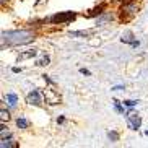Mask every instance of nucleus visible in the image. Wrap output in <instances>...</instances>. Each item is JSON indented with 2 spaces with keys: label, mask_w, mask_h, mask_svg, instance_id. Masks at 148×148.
<instances>
[{
  "label": "nucleus",
  "mask_w": 148,
  "mask_h": 148,
  "mask_svg": "<svg viewBox=\"0 0 148 148\" xmlns=\"http://www.w3.org/2000/svg\"><path fill=\"white\" fill-rule=\"evenodd\" d=\"M34 39V34L28 29L21 31H3L2 33V44L7 42V46H18V44H26Z\"/></svg>",
  "instance_id": "obj_1"
},
{
  "label": "nucleus",
  "mask_w": 148,
  "mask_h": 148,
  "mask_svg": "<svg viewBox=\"0 0 148 148\" xmlns=\"http://www.w3.org/2000/svg\"><path fill=\"white\" fill-rule=\"evenodd\" d=\"M75 18V13L73 12H65V13H57L51 18V21L52 23H67L70 20H73Z\"/></svg>",
  "instance_id": "obj_2"
},
{
  "label": "nucleus",
  "mask_w": 148,
  "mask_h": 148,
  "mask_svg": "<svg viewBox=\"0 0 148 148\" xmlns=\"http://www.w3.org/2000/svg\"><path fill=\"white\" fill-rule=\"evenodd\" d=\"M127 122H129V127L130 129H134V130H137L140 127V124H142V119H140V116H137V114H129L127 116Z\"/></svg>",
  "instance_id": "obj_3"
},
{
  "label": "nucleus",
  "mask_w": 148,
  "mask_h": 148,
  "mask_svg": "<svg viewBox=\"0 0 148 148\" xmlns=\"http://www.w3.org/2000/svg\"><path fill=\"white\" fill-rule=\"evenodd\" d=\"M26 101L29 103V104L39 106V104H41V96H39V93L36 91V90H33V91H31L29 95L26 96Z\"/></svg>",
  "instance_id": "obj_4"
},
{
  "label": "nucleus",
  "mask_w": 148,
  "mask_h": 148,
  "mask_svg": "<svg viewBox=\"0 0 148 148\" xmlns=\"http://www.w3.org/2000/svg\"><path fill=\"white\" fill-rule=\"evenodd\" d=\"M7 101H8V104L13 108V106H16V103H18V96L13 95V93H8V95H7Z\"/></svg>",
  "instance_id": "obj_5"
},
{
  "label": "nucleus",
  "mask_w": 148,
  "mask_h": 148,
  "mask_svg": "<svg viewBox=\"0 0 148 148\" xmlns=\"http://www.w3.org/2000/svg\"><path fill=\"white\" fill-rule=\"evenodd\" d=\"M0 147H2V148H10V147H16V143H13V140H12V138L7 140V138L3 137V138H2V143H0Z\"/></svg>",
  "instance_id": "obj_6"
},
{
  "label": "nucleus",
  "mask_w": 148,
  "mask_h": 148,
  "mask_svg": "<svg viewBox=\"0 0 148 148\" xmlns=\"http://www.w3.org/2000/svg\"><path fill=\"white\" fill-rule=\"evenodd\" d=\"M16 125L20 127V129H28V125H29V122H28L25 117H18V121H16Z\"/></svg>",
  "instance_id": "obj_7"
},
{
  "label": "nucleus",
  "mask_w": 148,
  "mask_h": 148,
  "mask_svg": "<svg viewBox=\"0 0 148 148\" xmlns=\"http://www.w3.org/2000/svg\"><path fill=\"white\" fill-rule=\"evenodd\" d=\"M36 54H38V52H36L34 49H31V51H28V52H25V54H21V56L18 57V59H20V60H23V59H28V57H34V56H36Z\"/></svg>",
  "instance_id": "obj_8"
},
{
  "label": "nucleus",
  "mask_w": 148,
  "mask_h": 148,
  "mask_svg": "<svg viewBox=\"0 0 148 148\" xmlns=\"http://www.w3.org/2000/svg\"><path fill=\"white\" fill-rule=\"evenodd\" d=\"M0 117H2V121H8V119H10V112H8V111H5V109H2V111H0Z\"/></svg>",
  "instance_id": "obj_9"
},
{
  "label": "nucleus",
  "mask_w": 148,
  "mask_h": 148,
  "mask_svg": "<svg viewBox=\"0 0 148 148\" xmlns=\"http://www.w3.org/2000/svg\"><path fill=\"white\" fill-rule=\"evenodd\" d=\"M108 137H109V140H111V142H117V138H119V135L116 134V132H109Z\"/></svg>",
  "instance_id": "obj_10"
},
{
  "label": "nucleus",
  "mask_w": 148,
  "mask_h": 148,
  "mask_svg": "<svg viewBox=\"0 0 148 148\" xmlns=\"http://www.w3.org/2000/svg\"><path fill=\"white\" fill-rule=\"evenodd\" d=\"M72 36H88V31H72Z\"/></svg>",
  "instance_id": "obj_11"
},
{
  "label": "nucleus",
  "mask_w": 148,
  "mask_h": 148,
  "mask_svg": "<svg viewBox=\"0 0 148 148\" xmlns=\"http://www.w3.org/2000/svg\"><path fill=\"white\" fill-rule=\"evenodd\" d=\"M49 64V57L46 56V57H42V59H41L39 62H38V65H47Z\"/></svg>",
  "instance_id": "obj_12"
},
{
  "label": "nucleus",
  "mask_w": 148,
  "mask_h": 148,
  "mask_svg": "<svg viewBox=\"0 0 148 148\" xmlns=\"http://www.w3.org/2000/svg\"><path fill=\"white\" fill-rule=\"evenodd\" d=\"M114 108H116V111H117V112H124V109L121 108V104H119V101H116V99H114Z\"/></svg>",
  "instance_id": "obj_13"
},
{
  "label": "nucleus",
  "mask_w": 148,
  "mask_h": 148,
  "mask_svg": "<svg viewBox=\"0 0 148 148\" xmlns=\"http://www.w3.org/2000/svg\"><path fill=\"white\" fill-rule=\"evenodd\" d=\"M124 104H125V106H129V108H132V106H135V104H137V101L127 99V101H124Z\"/></svg>",
  "instance_id": "obj_14"
},
{
  "label": "nucleus",
  "mask_w": 148,
  "mask_h": 148,
  "mask_svg": "<svg viewBox=\"0 0 148 148\" xmlns=\"http://www.w3.org/2000/svg\"><path fill=\"white\" fill-rule=\"evenodd\" d=\"M124 41L127 42V41H129V38H124V36H122V42H124ZM132 44H134V46H137L138 42H135V41H132Z\"/></svg>",
  "instance_id": "obj_15"
},
{
  "label": "nucleus",
  "mask_w": 148,
  "mask_h": 148,
  "mask_svg": "<svg viewBox=\"0 0 148 148\" xmlns=\"http://www.w3.org/2000/svg\"><path fill=\"white\" fill-rule=\"evenodd\" d=\"M80 72H82V73H83V75H90V72H88V70H86V69H80Z\"/></svg>",
  "instance_id": "obj_16"
},
{
  "label": "nucleus",
  "mask_w": 148,
  "mask_h": 148,
  "mask_svg": "<svg viewBox=\"0 0 148 148\" xmlns=\"http://www.w3.org/2000/svg\"><path fill=\"white\" fill-rule=\"evenodd\" d=\"M112 90H114V91H119V90H124V86H114Z\"/></svg>",
  "instance_id": "obj_17"
},
{
  "label": "nucleus",
  "mask_w": 148,
  "mask_h": 148,
  "mask_svg": "<svg viewBox=\"0 0 148 148\" xmlns=\"http://www.w3.org/2000/svg\"><path fill=\"white\" fill-rule=\"evenodd\" d=\"M0 2H2V5H3V3H5V2H8V0H0Z\"/></svg>",
  "instance_id": "obj_18"
},
{
  "label": "nucleus",
  "mask_w": 148,
  "mask_h": 148,
  "mask_svg": "<svg viewBox=\"0 0 148 148\" xmlns=\"http://www.w3.org/2000/svg\"><path fill=\"white\" fill-rule=\"evenodd\" d=\"M145 134H147V135H148V130H147V132H145Z\"/></svg>",
  "instance_id": "obj_19"
}]
</instances>
